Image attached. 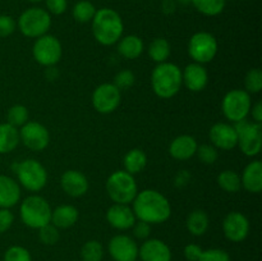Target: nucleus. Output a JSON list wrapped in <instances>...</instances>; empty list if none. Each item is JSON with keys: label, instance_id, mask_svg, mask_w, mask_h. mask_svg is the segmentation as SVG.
Returning <instances> with one entry per match:
<instances>
[{"label": "nucleus", "instance_id": "f257e3e1", "mask_svg": "<svg viewBox=\"0 0 262 261\" xmlns=\"http://www.w3.org/2000/svg\"><path fill=\"white\" fill-rule=\"evenodd\" d=\"M132 204L136 219L148 224H161L171 215L170 202L156 189H143L138 192Z\"/></svg>", "mask_w": 262, "mask_h": 261}, {"label": "nucleus", "instance_id": "f03ea898", "mask_svg": "<svg viewBox=\"0 0 262 261\" xmlns=\"http://www.w3.org/2000/svg\"><path fill=\"white\" fill-rule=\"evenodd\" d=\"M92 22V33L99 44L110 46L122 38L124 25L119 13L110 8H101L96 10Z\"/></svg>", "mask_w": 262, "mask_h": 261}, {"label": "nucleus", "instance_id": "7ed1b4c3", "mask_svg": "<svg viewBox=\"0 0 262 261\" xmlns=\"http://www.w3.org/2000/svg\"><path fill=\"white\" fill-rule=\"evenodd\" d=\"M151 86L154 92L161 99L176 96L183 86L181 68L169 61L158 64L151 73Z\"/></svg>", "mask_w": 262, "mask_h": 261}, {"label": "nucleus", "instance_id": "20e7f679", "mask_svg": "<svg viewBox=\"0 0 262 261\" xmlns=\"http://www.w3.org/2000/svg\"><path fill=\"white\" fill-rule=\"evenodd\" d=\"M20 220L32 229H40L51 220V207L49 202L38 194L26 197L19 207Z\"/></svg>", "mask_w": 262, "mask_h": 261}, {"label": "nucleus", "instance_id": "39448f33", "mask_svg": "<svg viewBox=\"0 0 262 261\" xmlns=\"http://www.w3.org/2000/svg\"><path fill=\"white\" fill-rule=\"evenodd\" d=\"M13 171L18 178V183L30 192H38L48 183V171L40 161L26 159L13 164Z\"/></svg>", "mask_w": 262, "mask_h": 261}, {"label": "nucleus", "instance_id": "423d86ee", "mask_svg": "<svg viewBox=\"0 0 262 261\" xmlns=\"http://www.w3.org/2000/svg\"><path fill=\"white\" fill-rule=\"evenodd\" d=\"M106 192L114 204H132L138 193L135 177L125 170L114 171L106 181Z\"/></svg>", "mask_w": 262, "mask_h": 261}, {"label": "nucleus", "instance_id": "0eeeda50", "mask_svg": "<svg viewBox=\"0 0 262 261\" xmlns=\"http://www.w3.org/2000/svg\"><path fill=\"white\" fill-rule=\"evenodd\" d=\"M17 26L26 37L38 38L50 30L51 15L42 8H28L19 15Z\"/></svg>", "mask_w": 262, "mask_h": 261}, {"label": "nucleus", "instance_id": "6e6552de", "mask_svg": "<svg viewBox=\"0 0 262 261\" xmlns=\"http://www.w3.org/2000/svg\"><path fill=\"white\" fill-rule=\"evenodd\" d=\"M251 107H252L251 95L246 90H232L225 95L222 102L223 114L233 123L247 119Z\"/></svg>", "mask_w": 262, "mask_h": 261}, {"label": "nucleus", "instance_id": "1a4fd4ad", "mask_svg": "<svg viewBox=\"0 0 262 261\" xmlns=\"http://www.w3.org/2000/svg\"><path fill=\"white\" fill-rule=\"evenodd\" d=\"M238 133V145L246 156H256L260 154L262 147V127L260 123L248 122L243 119L234 123Z\"/></svg>", "mask_w": 262, "mask_h": 261}, {"label": "nucleus", "instance_id": "9d476101", "mask_svg": "<svg viewBox=\"0 0 262 261\" xmlns=\"http://www.w3.org/2000/svg\"><path fill=\"white\" fill-rule=\"evenodd\" d=\"M32 54L33 59L40 66L49 68V67L55 66L60 61L63 48H61L60 41L55 36L46 33V35L36 38L32 48Z\"/></svg>", "mask_w": 262, "mask_h": 261}, {"label": "nucleus", "instance_id": "9b49d317", "mask_svg": "<svg viewBox=\"0 0 262 261\" xmlns=\"http://www.w3.org/2000/svg\"><path fill=\"white\" fill-rule=\"evenodd\" d=\"M188 54L194 63L206 64L217 54V41L210 32L194 33L188 42Z\"/></svg>", "mask_w": 262, "mask_h": 261}, {"label": "nucleus", "instance_id": "f8f14e48", "mask_svg": "<svg viewBox=\"0 0 262 261\" xmlns=\"http://www.w3.org/2000/svg\"><path fill=\"white\" fill-rule=\"evenodd\" d=\"M122 100V91L114 83H102L92 94V105L100 114L115 112Z\"/></svg>", "mask_w": 262, "mask_h": 261}, {"label": "nucleus", "instance_id": "ddd939ff", "mask_svg": "<svg viewBox=\"0 0 262 261\" xmlns=\"http://www.w3.org/2000/svg\"><path fill=\"white\" fill-rule=\"evenodd\" d=\"M19 140L32 151H42L50 142L48 128L38 122H27L19 129Z\"/></svg>", "mask_w": 262, "mask_h": 261}, {"label": "nucleus", "instance_id": "4468645a", "mask_svg": "<svg viewBox=\"0 0 262 261\" xmlns=\"http://www.w3.org/2000/svg\"><path fill=\"white\" fill-rule=\"evenodd\" d=\"M223 232L225 237L232 242H242L250 233V222L242 212L232 211L224 217Z\"/></svg>", "mask_w": 262, "mask_h": 261}, {"label": "nucleus", "instance_id": "2eb2a0df", "mask_svg": "<svg viewBox=\"0 0 262 261\" xmlns=\"http://www.w3.org/2000/svg\"><path fill=\"white\" fill-rule=\"evenodd\" d=\"M109 253L115 261H136L138 258V245L127 234H118L110 240Z\"/></svg>", "mask_w": 262, "mask_h": 261}, {"label": "nucleus", "instance_id": "dca6fc26", "mask_svg": "<svg viewBox=\"0 0 262 261\" xmlns=\"http://www.w3.org/2000/svg\"><path fill=\"white\" fill-rule=\"evenodd\" d=\"M211 145L220 150H232L238 145V133L229 123H216L209 132Z\"/></svg>", "mask_w": 262, "mask_h": 261}, {"label": "nucleus", "instance_id": "f3484780", "mask_svg": "<svg viewBox=\"0 0 262 261\" xmlns=\"http://www.w3.org/2000/svg\"><path fill=\"white\" fill-rule=\"evenodd\" d=\"M183 84L192 92H201L209 83V73L204 64L191 63L182 71Z\"/></svg>", "mask_w": 262, "mask_h": 261}, {"label": "nucleus", "instance_id": "a211bd4d", "mask_svg": "<svg viewBox=\"0 0 262 261\" xmlns=\"http://www.w3.org/2000/svg\"><path fill=\"white\" fill-rule=\"evenodd\" d=\"M141 261H171V251L164 241L150 238L138 247Z\"/></svg>", "mask_w": 262, "mask_h": 261}, {"label": "nucleus", "instance_id": "6ab92c4d", "mask_svg": "<svg viewBox=\"0 0 262 261\" xmlns=\"http://www.w3.org/2000/svg\"><path fill=\"white\" fill-rule=\"evenodd\" d=\"M106 220L113 228L118 230H127L137 222L136 215L129 205L114 204L107 209Z\"/></svg>", "mask_w": 262, "mask_h": 261}, {"label": "nucleus", "instance_id": "aec40b11", "mask_svg": "<svg viewBox=\"0 0 262 261\" xmlns=\"http://www.w3.org/2000/svg\"><path fill=\"white\" fill-rule=\"evenodd\" d=\"M61 189L71 197H81L89 191V179L82 171L71 170L64 171L60 178Z\"/></svg>", "mask_w": 262, "mask_h": 261}, {"label": "nucleus", "instance_id": "412c9836", "mask_svg": "<svg viewBox=\"0 0 262 261\" xmlns=\"http://www.w3.org/2000/svg\"><path fill=\"white\" fill-rule=\"evenodd\" d=\"M199 145L194 137L189 135H182L174 138L169 146V154L176 160H188L192 156L196 155Z\"/></svg>", "mask_w": 262, "mask_h": 261}, {"label": "nucleus", "instance_id": "4be33fe9", "mask_svg": "<svg viewBox=\"0 0 262 261\" xmlns=\"http://www.w3.org/2000/svg\"><path fill=\"white\" fill-rule=\"evenodd\" d=\"M20 200V187L15 179L0 174V207L10 209Z\"/></svg>", "mask_w": 262, "mask_h": 261}, {"label": "nucleus", "instance_id": "5701e85b", "mask_svg": "<svg viewBox=\"0 0 262 261\" xmlns=\"http://www.w3.org/2000/svg\"><path fill=\"white\" fill-rule=\"evenodd\" d=\"M242 186L251 193H260L262 191V163L260 160H253L243 170Z\"/></svg>", "mask_w": 262, "mask_h": 261}, {"label": "nucleus", "instance_id": "b1692460", "mask_svg": "<svg viewBox=\"0 0 262 261\" xmlns=\"http://www.w3.org/2000/svg\"><path fill=\"white\" fill-rule=\"evenodd\" d=\"M78 216V210L73 205H60V206L51 210L50 223L55 225L58 229H67V228H71L76 224Z\"/></svg>", "mask_w": 262, "mask_h": 261}, {"label": "nucleus", "instance_id": "393cba45", "mask_svg": "<svg viewBox=\"0 0 262 261\" xmlns=\"http://www.w3.org/2000/svg\"><path fill=\"white\" fill-rule=\"evenodd\" d=\"M143 49L145 45L142 38L136 35L124 36L118 41V53L128 60L137 59L143 53Z\"/></svg>", "mask_w": 262, "mask_h": 261}, {"label": "nucleus", "instance_id": "a878e982", "mask_svg": "<svg viewBox=\"0 0 262 261\" xmlns=\"http://www.w3.org/2000/svg\"><path fill=\"white\" fill-rule=\"evenodd\" d=\"M20 142L19 130L9 123H0V154H9Z\"/></svg>", "mask_w": 262, "mask_h": 261}, {"label": "nucleus", "instance_id": "bb28decb", "mask_svg": "<svg viewBox=\"0 0 262 261\" xmlns=\"http://www.w3.org/2000/svg\"><path fill=\"white\" fill-rule=\"evenodd\" d=\"M123 164H124V170L135 176V174L141 173L146 168L147 155L141 148H132L125 154Z\"/></svg>", "mask_w": 262, "mask_h": 261}, {"label": "nucleus", "instance_id": "cd10ccee", "mask_svg": "<svg viewBox=\"0 0 262 261\" xmlns=\"http://www.w3.org/2000/svg\"><path fill=\"white\" fill-rule=\"evenodd\" d=\"M209 215L204 210H194L187 217V229L193 235H204L209 229Z\"/></svg>", "mask_w": 262, "mask_h": 261}, {"label": "nucleus", "instance_id": "c85d7f7f", "mask_svg": "<svg viewBox=\"0 0 262 261\" xmlns=\"http://www.w3.org/2000/svg\"><path fill=\"white\" fill-rule=\"evenodd\" d=\"M148 55L158 64L165 63L169 56H170V44H169V41L164 37H158L152 40V42L148 46Z\"/></svg>", "mask_w": 262, "mask_h": 261}, {"label": "nucleus", "instance_id": "c756f323", "mask_svg": "<svg viewBox=\"0 0 262 261\" xmlns=\"http://www.w3.org/2000/svg\"><path fill=\"white\" fill-rule=\"evenodd\" d=\"M217 184L228 193H235L242 188L241 176L234 170H224L217 176Z\"/></svg>", "mask_w": 262, "mask_h": 261}, {"label": "nucleus", "instance_id": "7c9ffc66", "mask_svg": "<svg viewBox=\"0 0 262 261\" xmlns=\"http://www.w3.org/2000/svg\"><path fill=\"white\" fill-rule=\"evenodd\" d=\"M193 7L207 17L219 15L225 8V0H191Z\"/></svg>", "mask_w": 262, "mask_h": 261}, {"label": "nucleus", "instance_id": "2f4dec72", "mask_svg": "<svg viewBox=\"0 0 262 261\" xmlns=\"http://www.w3.org/2000/svg\"><path fill=\"white\" fill-rule=\"evenodd\" d=\"M72 14L76 22L78 23H89L94 19L96 14V8L89 0H81L73 7Z\"/></svg>", "mask_w": 262, "mask_h": 261}, {"label": "nucleus", "instance_id": "473e14b6", "mask_svg": "<svg viewBox=\"0 0 262 261\" xmlns=\"http://www.w3.org/2000/svg\"><path fill=\"white\" fill-rule=\"evenodd\" d=\"M82 261H101L104 257V248L99 241H87L81 248Z\"/></svg>", "mask_w": 262, "mask_h": 261}, {"label": "nucleus", "instance_id": "72a5a7b5", "mask_svg": "<svg viewBox=\"0 0 262 261\" xmlns=\"http://www.w3.org/2000/svg\"><path fill=\"white\" fill-rule=\"evenodd\" d=\"M28 122V109L25 105H13L9 107L7 113V123L12 124L13 127H22Z\"/></svg>", "mask_w": 262, "mask_h": 261}, {"label": "nucleus", "instance_id": "f704fd0d", "mask_svg": "<svg viewBox=\"0 0 262 261\" xmlns=\"http://www.w3.org/2000/svg\"><path fill=\"white\" fill-rule=\"evenodd\" d=\"M246 91L248 94H258L262 90V72L261 69L253 68L248 71L245 78Z\"/></svg>", "mask_w": 262, "mask_h": 261}, {"label": "nucleus", "instance_id": "c9c22d12", "mask_svg": "<svg viewBox=\"0 0 262 261\" xmlns=\"http://www.w3.org/2000/svg\"><path fill=\"white\" fill-rule=\"evenodd\" d=\"M38 237H40V241L46 246H53L55 245L56 242L60 238V234H59V229L54 224L49 223V224L43 225L38 229Z\"/></svg>", "mask_w": 262, "mask_h": 261}, {"label": "nucleus", "instance_id": "e433bc0d", "mask_svg": "<svg viewBox=\"0 0 262 261\" xmlns=\"http://www.w3.org/2000/svg\"><path fill=\"white\" fill-rule=\"evenodd\" d=\"M196 155L199 156L200 161L207 165H211L219 158V153H217V148L212 145H201L197 147Z\"/></svg>", "mask_w": 262, "mask_h": 261}, {"label": "nucleus", "instance_id": "4c0bfd02", "mask_svg": "<svg viewBox=\"0 0 262 261\" xmlns=\"http://www.w3.org/2000/svg\"><path fill=\"white\" fill-rule=\"evenodd\" d=\"M4 261H32L31 253L22 246H12L4 253Z\"/></svg>", "mask_w": 262, "mask_h": 261}, {"label": "nucleus", "instance_id": "58836bf2", "mask_svg": "<svg viewBox=\"0 0 262 261\" xmlns=\"http://www.w3.org/2000/svg\"><path fill=\"white\" fill-rule=\"evenodd\" d=\"M135 73L129 69H124V71H120L119 73H117L114 78V84L122 91V90L130 89L135 84Z\"/></svg>", "mask_w": 262, "mask_h": 261}, {"label": "nucleus", "instance_id": "ea45409f", "mask_svg": "<svg viewBox=\"0 0 262 261\" xmlns=\"http://www.w3.org/2000/svg\"><path fill=\"white\" fill-rule=\"evenodd\" d=\"M199 261H230V257L227 251L220 248H210L202 251Z\"/></svg>", "mask_w": 262, "mask_h": 261}, {"label": "nucleus", "instance_id": "a19ab883", "mask_svg": "<svg viewBox=\"0 0 262 261\" xmlns=\"http://www.w3.org/2000/svg\"><path fill=\"white\" fill-rule=\"evenodd\" d=\"M17 28V22L14 18L7 14H0V38L9 37Z\"/></svg>", "mask_w": 262, "mask_h": 261}, {"label": "nucleus", "instance_id": "79ce46f5", "mask_svg": "<svg viewBox=\"0 0 262 261\" xmlns=\"http://www.w3.org/2000/svg\"><path fill=\"white\" fill-rule=\"evenodd\" d=\"M132 228L133 234H135V237L138 238V240H147V238L150 237L151 224H148V223L138 220V222L135 223V225H133Z\"/></svg>", "mask_w": 262, "mask_h": 261}, {"label": "nucleus", "instance_id": "37998d69", "mask_svg": "<svg viewBox=\"0 0 262 261\" xmlns=\"http://www.w3.org/2000/svg\"><path fill=\"white\" fill-rule=\"evenodd\" d=\"M68 2L67 0H46V8L50 14L61 15L67 10Z\"/></svg>", "mask_w": 262, "mask_h": 261}, {"label": "nucleus", "instance_id": "c03bdc74", "mask_svg": "<svg viewBox=\"0 0 262 261\" xmlns=\"http://www.w3.org/2000/svg\"><path fill=\"white\" fill-rule=\"evenodd\" d=\"M14 222V215L9 209H2L0 207V234L7 232L12 227Z\"/></svg>", "mask_w": 262, "mask_h": 261}, {"label": "nucleus", "instance_id": "a18cd8bd", "mask_svg": "<svg viewBox=\"0 0 262 261\" xmlns=\"http://www.w3.org/2000/svg\"><path fill=\"white\" fill-rule=\"evenodd\" d=\"M202 248L199 245H194V243H189L184 247V257L188 261H199L200 256L202 253Z\"/></svg>", "mask_w": 262, "mask_h": 261}, {"label": "nucleus", "instance_id": "49530a36", "mask_svg": "<svg viewBox=\"0 0 262 261\" xmlns=\"http://www.w3.org/2000/svg\"><path fill=\"white\" fill-rule=\"evenodd\" d=\"M252 113V118L253 122L255 123H260L262 122V102L257 101L252 107H251V112Z\"/></svg>", "mask_w": 262, "mask_h": 261}, {"label": "nucleus", "instance_id": "de8ad7c7", "mask_svg": "<svg viewBox=\"0 0 262 261\" xmlns=\"http://www.w3.org/2000/svg\"><path fill=\"white\" fill-rule=\"evenodd\" d=\"M177 4L176 0H164L163 2V10L166 13V14H170L176 10Z\"/></svg>", "mask_w": 262, "mask_h": 261}, {"label": "nucleus", "instance_id": "09e8293b", "mask_svg": "<svg viewBox=\"0 0 262 261\" xmlns=\"http://www.w3.org/2000/svg\"><path fill=\"white\" fill-rule=\"evenodd\" d=\"M176 3H179L182 5H188L191 4V0H176Z\"/></svg>", "mask_w": 262, "mask_h": 261}, {"label": "nucleus", "instance_id": "8fccbe9b", "mask_svg": "<svg viewBox=\"0 0 262 261\" xmlns=\"http://www.w3.org/2000/svg\"><path fill=\"white\" fill-rule=\"evenodd\" d=\"M28 2H32V3H38V2H42V0H28Z\"/></svg>", "mask_w": 262, "mask_h": 261}, {"label": "nucleus", "instance_id": "3c124183", "mask_svg": "<svg viewBox=\"0 0 262 261\" xmlns=\"http://www.w3.org/2000/svg\"><path fill=\"white\" fill-rule=\"evenodd\" d=\"M136 261H138V258H137V260H136Z\"/></svg>", "mask_w": 262, "mask_h": 261}]
</instances>
